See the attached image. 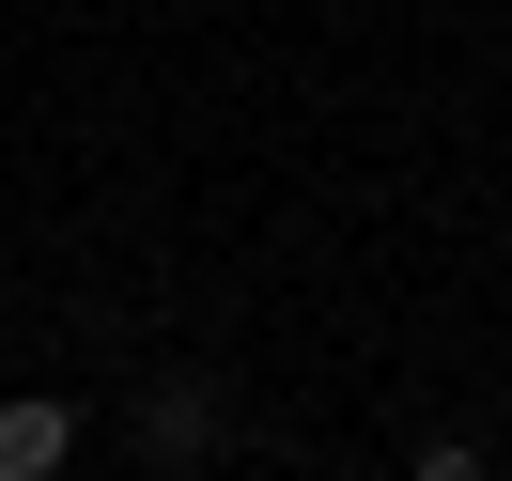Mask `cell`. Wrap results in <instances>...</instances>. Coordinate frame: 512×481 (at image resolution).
Wrapping results in <instances>:
<instances>
[{
	"instance_id": "6da1fadb",
	"label": "cell",
	"mask_w": 512,
	"mask_h": 481,
	"mask_svg": "<svg viewBox=\"0 0 512 481\" xmlns=\"http://www.w3.org/2000/svg\"><path fill=\"white\" fill-rule=\"evenodd\" d=\"M63 450H78L63 388H16V404H0V481H63Z\"/></svg>"
},
{
	"instance_id": "3957f363",
	"label": "cell",
	"mask_w": 512,
	"mask_h": 481,
	"mask_svg": "<svg viewBox=\"0 0 512 481\" xmlns=\"http://www.w3.org/2000/svg\"><path fill=\"white\" fill-rule=\"evenodd\" d=\"M404 481H481V450H450V435H435V450H419Z\"/></svg>"
},
{
	"instance_id": "7a4b0ae2",
	"label": "cell",
	"mask_w": 512,
	"mask_h": 481,
	"mask_svg": "<svg viewBox=\"0 0 512 481\" xmlns=\"http://www.w3.org/2000/svg\"><path fill=\"white\" fill-rule=\"evenodd\" d=\"M140 450H171V466L218 450V388H202V373H156V388H140Z\"/></svg>"
}]
</instances>
